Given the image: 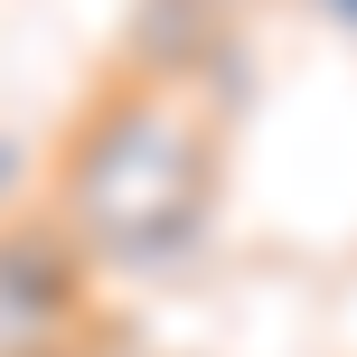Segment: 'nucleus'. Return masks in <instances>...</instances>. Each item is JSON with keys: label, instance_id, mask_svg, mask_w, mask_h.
Wrapping results in <instances>:
<instances>
[{"label": "nucleus", "instance_id": "7ed1b4c3", "mask_svg": "<svg viewBox=\"0 0 357 357\" xmlns=\"http://www.w3.org/2000/svg\"><path fill=\"white\" fill-rule=\"evenodd\" d=\"M235 47V0H132L123 29V75H151V85H207Z\"/></svg>", "mask_w": 357, "mask_h": 357}, {"label": "nucleus", "instance_id": "20e7f679", "mask_svg": "<svg viewBox=\"0 0 357 357\" xmlns=\"http://www.w3.org/2000/svg\"><path fill=\"white\" fill-rule=\"evenodd\" d=\"M10 178H19V142H0V197H10Z\"/></svg>", "mask_w": 357, "mask_h": 357}, {"label": "nucleus", "instance_id": "39448f33", "mask_svg": "<svg viewBox=\"0 0 357 357\" xmlns=\"http://www.w3.org/2000/svg\"><path fill=\"white\" fill-rule=\"evenodd\" d=\"M320 10H329V19H339V29L357 38V0H320Z\"/></svg>", "mask_w": 357, "mask_h": 357}, {"label": "nucleus", "instance_id": "f257e3e1", "mask_svg": "<svg viewBox=\"0 0 357 357\" xmlns=\"http://www.w3.org/2000/svg\"><path fill=\"white\" fill-rule=\"evenodd\" d=\"M216 197H226L216 104H197V85L104 66L47 169V216L75 235V254L94 273H169L178 254L207 245Z\"/></svg>", "mask_w": 357, "mask_h": 357}, {"label": "nucleus", "instance_id": "f03ea898", "mask_svg": "<svg viewBox=\"0 0 357 357\" xmlns=\"http://www.w3.org/2000/svg\"><path fill=\"white\" fill-rule=\"evenodd\" d=\"M94 329V264L47 207L0 226V357H38Z\"/></svg>", "mask_w": 357, "mask_h": 357}]
</instances>
